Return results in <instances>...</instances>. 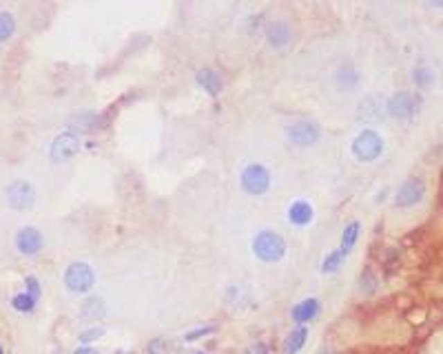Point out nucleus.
I'll list each match as a JSON object with an SVG mask.
<instances>
[{
	"label": "nucleus",
	"instance_id": "obj_1",
	"mask_svg": "<svg viewBox=\"0 0 443 354\" xmlns=\"http://www.w3.org/2000/svg\"><path fill=\"white\" fill-rule=\"evenodd\" d=\"M253 257L262 264H279L288 255V242L275 228H262L251 239Z\"/></svg>",
	"mask_w": 443,
	"mask_h": 354
},
{
	"label": "nucleus",
	"instance_id": "obj_2",
	"mask_svg": "<svg viewBox=\"0 0 443 354\" xmlns=\"http://www.w3.org/2000/svg\"><path fill=\"white\" fill-rule=\"evenodd\" d=\"M350 153H353V157L361 164L377 162V159L385 153L383 135L372 127H363L353 138V142H350Z\"/></svg>",
	"mask_w": 443,
	"mask_h": 354
},
{
	"label": "nucleus",
	"instance_id": "obj_3",
	"mask_svg": "<svg viewBox=\"0 0 443 354\" xmlns=\"http://www.w3.org/2000/svg\"><path fill=\"white\" fill-rule=\"evenodd\" d=\"M322 124L311 118H297L290 120L286 127H284V138L295 148H313L322 142Z\"/></svg>",
	"mask_w": 443,
	"mask_h": 354
},
{
	"label": "nucleus",
	"instance_id": "obj_4",
	"mask_svg": "<svg viewBox=\"0 0 443 354\" xmlns=\"http://www.w3.org/2000/svg\"><path fill=\"white\" fill-rule=\"evenodd\" d=\"M240 188L248 197H264L272 188V173L262 162H246L240 168Z\"/></svg>",
	"mask_w": 443,
	"mask_h": 354
},
{
	"label": "nucleus",
	"instance_id": "obj_5",
	"mask_svg": "<svg viewBox=\"0 0 443 354\" xmlns=\"http://www.w3.org/2000/svg\"><path fill=\"white\" fill-rule=\"evenodd\" d=\"M385 118L394 122H410L422 111V96L415 91H394L392 96L383 100Z\"/></svg>",
	"mask_w": 443,
	"mask_h": 354
},
{
	"label": "nucleus",
	"instance_id": "obj_6",
	"mask_svg": "<svg viewBox=\"0 0 443 354\" xmlns=\"http://www.w3.org/2000/svg\"><path fill=\"white\" fill-rule=\"evenodd\" d=\"M62 283L67 292H71L76 297H85L94 290L96 285V270L87 261H71L69 266L64 268Z\"/></svg>",
	"mask_w": 443,
	"mask_h": 354
},
{
	"label": "nucleus",
	"instance_id": "obj_7",
	"mask_svg": "<svg viewBox=\"0 0 443 354\" xmlns=\"http://www.w3.org/2000/svg\"><path fill=\"white\" fill-rule=\"evenodd\" d=\"M3 195H5L7 206L16 213L31 211L33 206H36V200H38L36 186H33L31 182L25 179V177H16V179H11L9 184H5Z\"/></svg>",
	"mask_w": 443,
	"mask_h": 354
},
{
	"label": "nucleus",
	"instance_id": "obj_8",
	"mask_svg": "<svg viewBox=\"0 0 443 354\" xmlns=\"http://www.w3.org/2000/svg\"><path fill=\"white\" fill-rule=\"evenodd\" d=\"M428 195V184L424 177L419 175H410L406 177L399 186L394 191V206L401 211H410L417 209Z\"/></svg>",
	"mask_w": 443,
	"mask_h": 354
},
{
	"label": "nucleus",
	"instance_id": "obj_9",
	"mask_svg": "<svg viewBox=\"0 0 443 354\" xmlns=\"http://www.w3.org/2000/svg\"><path fill=\"white\" fill-rule=\"evenodd\" d=\"M80 151H82V138L67 129L53 138L49 146V159L53 164H64V162H71Z\"/></svg>",
	"mask_w": 443,
	"mask_h": 354
},
{
	"label": "nucleus",
	"instance_id": "obj_10",
	"mask_svg": "<svg viewBox=\"0 0 443 354\" xmlns=\"http://www.w3.org/2000/svg\"><path fill=\"white\" fill-rule=\"evenodd\" d=\"M331 85L335 89V94L339 96H353L361 87V71L357 69V64L353 60H342L335 69Z\"/></svg>",
	"mask_w": 443,
	"mask_h": 354
},
{
	"label": "nucleus",
	"instance_id": "obj_11",
	"mask_svg": "<svg viewBox=\"0 0 443 354\" xmlns=\"http://www.w3.org/2000/svg\"><path fill=\"white\" fill-rule=\"evenodd\" d=\"M295 40V29L286 18H270L264 25V42L270 51H286Z\"/></svg>",
	"mask_w": 443,
	"mask_h": 354
},
{
	"label": "nucleus",
	"instance_id": "obj_12",
	"mask_svg": "<svg viewBox=\"0 0 443 354\" xmlns=\"http://www.w3.org/2000/svg\"><path fill=\"white\" fill-rule=\"evenodd\" d=\"M16 250L22 257H36L42 253L44 248V237L40 233V228L36 226H22L18 228V233L14 237Z\"/></svg>",
	"mask_w": 443,
	"mask_h": 354
},
{
	"label": "nucleus",
	"instance_id": "obj_13",
	"mask_svg": "<svg viewBox=\"0 0 443 354\" xmlns=\"http://www.w3.org/2000/svg\"><path fill=\"white\" fill-rule=\"evenodd\" d=\"M105 116H100L98 111H91V109H85V111H78L76 116H71L69 124H67V129L82 135V133H96L100 131L102 127H105Z\"/></svg>",
	"mask_w": 443,
	"mask_h": 354
},
{
	"label": "nucleus",
	"instance_id": "obj_14",
	"mask_svg": "<svg viewBox=\"0 0 443 354\" xmlns=\"http://www.w3.org/2000/svg\"><path fill=\"white\" fill-rule=\"evenodd\" d=\"M286 222L293 228H309L315 222V206L309 200H293L286 209Z\"/></svg>",
	"mask_w": 443,
	"mask_h": 354
},
{
	"label": "nucleus",
	"instance_id": "obj_15",
	"mask_svg": "<svg viewBox=\"0 0 443 354\" xmlns=\"http://www.w3.org/2000/svg\"><path fill=\"white\" fill-rule=\"evenodd\" d=\"M322 312V301L317 297H306L290 308V319L295 326H309Z\"/></svg>",
	"mask_w": 443,
	"mask_h": 354
},
{
	"label": "nucleus",
	"instance_id": "obj_16",
	"mask_svg": "<svg viewBox=\"0 0 443 354\" xmlns=\"http://www.w3.org/2000/svg\"><path fill=\"white\" fill-rule=\"evenodd\" d=\"M196 85L207 96L218 98V96H222V91H224V78L220 76L218 69H213V67H202V69L196 73Z\"/></svg>",
	"mask_w": 443,
	"mask_h": 354
},
{
	"label": "nucleus",
	"instance_id": "obj_17",
	"mask_svg": "<svg viewBox=\"0 0 443 354\" xmlns=\"http://www.w3.org/2000/svg\"><path fill=\"white\" fill-rule=\"evenodd\" d=\"M80 321L87 326H98V321L107 317V303L102 297H87V299L80 303Z\"/></svg>",
	"mask_w": 443,
	"mask_h": 354
},
{
	"label": "nucleus",
	"instance_id": "obj_18",
	"mask_svg": "<svg viewBox=\"0 0 443 354\" xmlns=\"http://www.w3.org/2000/svg\"><path fill=\"white\" fill-rule=\"evenodd\" d=\"M385 109H383V100H379L377 96H368L361 100V105L357 107V120L363 124H377L379 120H383Z\"/></svg>",
	"mask_w": 443,
	"mask_h": 354
},
{
	"label": "nucleus",
	"instance_id": "obj_19",
	"mask_svg": "<svg viewBox=\"0 0 443 354\" xmlns=\"http://www.w3.org/2000/svg\"><path fill=\"white\" fill-rule=\"evenodd\" d=\"M359 237H361V222L359 220H353V222H348L344 226V231H342V237H339V246L337 250L342 253L344 257H350L353 255V250L359 242Z\"/></svg>",
	"mask_w": 443,
	"mask_h": 354
},
{
	"label": "nucleus",
	"instance_id": "obj_20",
	"mask_svg": "<svg viewBox=\"0 0 443 354\" xmlns=\"http://www.w3.org/2000/svg\"><path fill=\"white\" fill-rule=\"evenodd\" d=\"M309 341V326H295L281 341V354H299Z\"/></svg>",
	"mask_w": 443,
	"mask_h": 354
},
{
	"label": "nucleus",
	"instance_id": "obj_21",
	"mask_svg": "<svg viewBox=\"0 0 443 354\" xmlns=\"http://www.w3.org/2000/svg\"><path fill=\"white\" fill-rule=\"evenodd\" d=\"M410 80H412V85L419 91H430V89L435 87V82H437V73H435L433 67L419 64V67H415V69L410 71Z\"/></svg>",
	"mask_w": 443,
	"mask_h": 354
},
{
	"label": "nucleus",
	"instance_id": "obj_22",
	"mask_svg": "<svg viewBox=\"0 0 443 354\" xmlns=\"http://www.w3.org/2000/svg\"><path fill=\"white\" fill-rule=\"evenodd\" d=\"M36 303H38V299H33V297L29 292H25V290L14 294V299H11V308H14V310L20 312V315L33 312V310H36Z\"/></svg>",
	"mask_w": 443,
	"mask_h": 354
},
{
	"label": "nucleus",
	"instance_id": "obj_23",
	"mask_svg": "<svg viewBox=\"0 0 443 354\" xmlns=\"http://www.w3.org/2000/svg\"><path fill=\"white\" fill-rule=\"evenodd\" d=\"M344 259L346 257L339 253L337 248L328 250V253L324 255V259H322V272H324V275H335V272H339V268H342Z\"/></svg>",
	"mask_w": 443,
	"mask_h": 354
},
{
	"label": "nucleus",
	"instance_id": "obj_24",
	"mask_svg": "<svg viewBox=\"0 0 443 354\" xmlns=\"http://www.w3.org/2000/svg\"><path fill=\"white\" fill-rule=\"evenodd\" d=\"M359 290L363 294H368V297H372L374 292L379 290V279L372 272V268H363L361 270V275H359Z\"/></svg>",
	"mask_w": 443,
	"mask_h": 354
},
{
	"label": "nucleus",
	"instance_id": "obj_25",
	"mask_svg": "<svg viewBox=\"0 0 443 354\" xmlns=\"http://www.w3.org/2000/svg\"><path fill=\"white\" fill-rule=\"evenodd\" d=\"M16 33V16L11 11H0V42H7Z\"/></svg>",
	"mask_w": 443,
	"mask_h": 354
},
{
	"label": "nucleus",
	"instance_id": "obj_26",
	"mask_svg": "<svg viewBox=\"0 0 443 354\" xmlns=\"http://www.w3.org/2000/svg\"><path fill=\"white\" fill-rule=\"evenodd\" d=\"M105 335H107V330L102 326H87L80 330L78 341H80V346H91V344H96V341L105 339Z\"/></svg>",
	"mask_w": 443,
	"mask_h": 354
},
{
	"label": "nucleus",
	"instance_id": "obj_27",
	"mask_svg": "<svg viewBox=\"0 0 443 354\" xmlns=\"http://www.w3.org/2000/svg\"><path fill=\"white\" fill-rule=\"evenodd\" d=\"M213 333H218V326H200V328H193L189 333L182 335V341H184V344H196V341L209 337Z\"/></svg>",
	"mask_w": 443,
	"mask_h": 354
},
{
	"label": "nucleus",
	"instance_id": "obj_28",
	"mask_svg": "<svg viewBox=\"0 0 443 354\" xmlns=\"http://www.w3.org/2000/svg\"><path fill=\"white\" fill-rule=\"evenodd\" d=\"M171 344L164 337H153L149 344H146V354H166Z\"/></svg>",
	"mask_w": 443,
	"mask_h": 354
},
{
	"label": "nucleus",
	"instance_id": "obj_29",
	"mask_svg": "<svg viewBox=\"0 0 443 354\" xmlns=\"http://www.w3.org/2000/svg\"><path fill=\"white\" fill-rule=\"evenodd\" d=\"M25 292H29L33 299H40V294H42V285L38 281L36 275H27L25 277Z\"/></svg>",
	"mask_w": 443,
	"mask_h": 354
},
{
	"label": "nucleus",
	"instance_id": "obj_30",
	"mask_svg": "<svg viewBox=\"0 0 443 354\" xmlns=\"http://www.w3.org/2000/svg\"><path fill=\"white\" fill-rule=\"evenodd\" d=\"M244 354H270V346L266 341H253L244 348Z\"/></svg>",
	"mask_w": 443,
	"mask_h": 354
},
{
	"label": "nucleus",
	"instance_id": "obj_31",
	"mask_svg": "<svg viewBox=\"0 0 443 354\" xmlns=\"http://www.w3.org/2000/svg\"><path fill=\"white\" fill-rule=\"evenodd\" d=\"M71 354H100L94 346H78Z\"/></svg>",
	"mask_w": 443,
	"mask_h": 354
},
{
	"label": "nucleus",
	"instance_id": "obj_32",
	"mask_svg": "<svg viewBox=\"0 0 443 354\" xmlns=\"http://www.w3.org/2000/svg\"><path fill=\"white\" fill-rule=\"evenodd\" d=\"M320 354H337V352H335L333 348H328V346H324V348L320 350Z\"/></svg>",
	"mask_w": 443,
	"mask_h": 354
},
{
	"label": "nucleus",
	"instance_id": "obj_33",
	"mask_svg": "<svg viewBox=\"0 0 443 354\" xmlns=\"http://www.w3.org/2000/svg\"><path fill=\"white\" fill-rule=\"evenodd\" d=\"M184 354H209V352H204V350H191V352H184Z\"/></svg>",
	"mask_w": 443,
	"mask_h": 354
},
{
	"label": "nucleus",
	"instance_id": "obj_34",
	"mask_svg": "<svg viewBox=\"0 0 443 354\" xmlns=\"http://www.w3.org/2000/svg\"><path fill=\"white\" fill-rule=\"evenodd\" d=\"M433 7H439V9H443V3H433Z\"/></svg>",
	"mask_w": 443,
	"mask_h": 354
},
{
	"label": "nucleus",
	"instance_id": "obj_35",
	"mask_svg": "<svg viewBox=\"0 0 443 354\" xmlns=\"http://www.w3.org/2000/svg\"><path fill=\"white\" fill-rule=\"evenodd\" d=\"M0 354H5V350H3V346H0Z\"/></svg>",
	"mask_w": 443,
	"mask_h": 354
}]
</instances>
